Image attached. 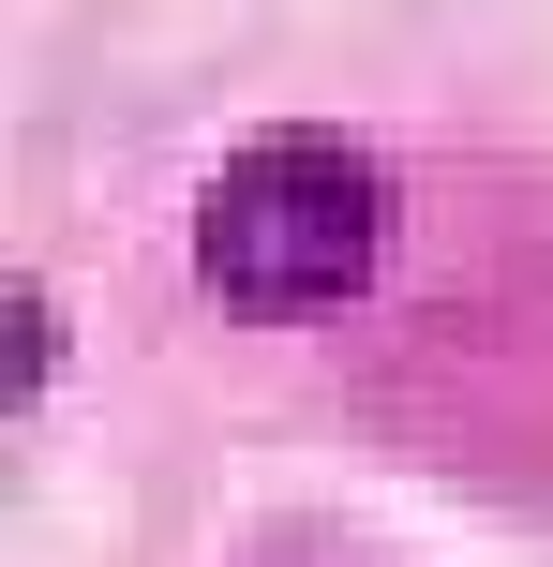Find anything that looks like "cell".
<instances>
[{
	"label": "cell",
	"instance_id": "cell-2",
	"mask_svg": "<svg viewBox=\"0 0 553 567\" xmlns=\"http://www.w3.org/2000/svg\"><path fill=\"white\" fill-rule=\"evenodd\" d=\"M45 359H60V313L30 299V284H0V403H16V389H30Z\"/></svg>",
	"mask_w": 553,
	"mask_h": 567
},
{
	"label": "cell",
	"instance_id": "cell-1",
	"mask_svg": "<svg viewBox=\"0 0 553 567\" xmlns=\"http://www.w3.org/2000/svg\"><path fill=\"white\" fill-rule=\"evenodd\" d=\"M209 284L239 313H329L359 269H375V165L345 135H255L225 179H209V225H195Z\"/></svg>",
	"mask_w": 553,
	"mask_h": 567
}]
</instances>
